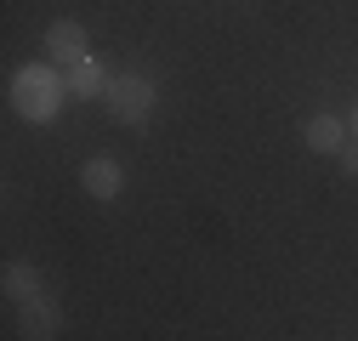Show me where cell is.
I'll return each mask as SVG.
<instances>
[{"instance_id": "8", "label": "cell", "mask_w": 358, "mask_h": 341, "mask_svg": "<svg viewBox=\"0 0 358 341\" xmlns=\"http://www.w3.org/2000/svg\"><path fill=\"white\" fill-rule=\"evenodd\" d=\"M0 290H6V296H12V307H17V302H29V296L46 290V279H40L34 262H6V268H0Z\"/></svg>"}, {"instance_id": "10", "label": "cell", "mask_w": 358, "mask_h": 341, "mask_svg": "<svg viewBox=\"0 0 358 341\" xmlns=\"http://www.w3.org/2000/svg\"><path fill=\"white\" fill-rule=\"evenodd\" d=\"M347 131H352V137H358V103H352V114H347Z\"/></svg>"}, {"instance_id": "9", "label": "cell", "mask_w": 358, "mask_h": 341, "mask_svg": "<svg viewBox=\"0 0 358 341\" xmlns=\"http://www.w3.org/2000/svg\"><path fill=\"white\" fill-rule=\"evenodd\" d=\"M336 159H341V170H347V177H358V137H352V143H347Z\"/></svg>"}, {"instance_id": "6", "label": "cell", "mask_w": 358, "mask_h": 341, "mask_svg": "<svg viewBox=\"0 0 358 341\" xmlns=\"http://www.w3.org/2000/svg\"><path fill=\"white\" fill-rule=\"evenodd\" d=\"M17 330H23L29 341H52V335L63 330V307L40 290V296H29V302H17Z\"/></svg>"}, {"instance_id": "5", "label": "cell", "mask_w": 358, "mask_h": 341, "mask_svg": "<svg viewBox=\"0 0 358 341\" xmlns=\"http://www.w3.org/2000/svg\"><path fill=\"white\" fill-rule=\"evenodd\" d=\"M301 143H307V154H341L352 143L347 114H307L301 119Z\"/></svg>"}, {"instance_id": "7", "label": "cell", "mask_w": 358, "mask_h": 341, "mask_svg": "<svg viewBox=\"0 0 358 341\" xmlns=\"http://www.w3.org/2000/svg\"><path fill=\"white\" fill-rule=\"evenodd\" d=\"M63 80H69V97H80V103H92V97H103L108 92V68H103V57H80V63H69L63 68Z\"/></svg>"}, {"instance_id": "2", "label": "cell", "mask_w": 358, "mask_h": 341, "mask_svg": "<svg viewBox=\"0 0 358 341\" xmlns=\"http://www.w3.org/2000/svg\"><path fill=\"white\" fill-rule=\"evenodd\" d=\"M103 108H108L114 125H125V131H143V125L154 119V108H159V85H154V74H143V68L114 74L108 92H103Z\"/></svg>"}, {"instance_id": "4", "label": "cell", "mask_w": 358, "mask_h": 341, "mask_svg": "<svg viewBox=\"0 0 358 341\" xmlns=\"http://www.w3.org/2000/svg\"><path fill=\"white\" fill-rule=\"evenodd\" d=\"M46 57L52 63H80V57H92V34H85V23L80 17H57V23H46Z\"/></svg>"}, {"instance_id": "3", "label": "cell", "mask_w": 358, "mask_h": 341, "mask_svg": "<svg viewBox=\"0 0 358 341\" xmlns=\"http://www.w3.org/2000/svg\"><path fill=\"white\" fill-rule=\"evenodd\" d=\"M80 194H92L97 205H114L125 194V165L114 154H92V159H80Z\"/></svg>"}, {"instance_id": "1", "label": "cell", "mask_w": 358, "mask_h": 341, "mask_svg": "<svg viewBox=\"0 0 358 341\" xmlns=\"http://www.w3.org/2000/svg\"><path fill=\"white\" fill-rule=\"evenodd\" d=\"M6 97H12V114L29 119V125H52L69 103V80H63V63L52 57H40V63H23L12 68L6 80Z\"/></svg>"}]
</instances>
